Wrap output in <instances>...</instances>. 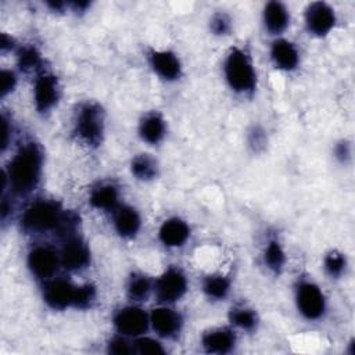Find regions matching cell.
<instances>
[{"instance_id":"cell-1","label":"cell","mask_w":355,"mask_h":355,"mask_svg":"<svg viewBox=\"0 0 355 355\" xmlns=\"http://www.w3.org/2000/svg\"><path fill=\"white\" fill-rule=\"evenodd\" d=\"M42 154L36 145L31 143L23 147L10 164V182L16 192L27 193L35 188L39 181Z\"/></svg>"},{"instance_id":"cell-2","label":"cell","mask_w":355,"mask_h":355,"mask_svg":"<svg viewBox=\"0 0 355 355\" xmlns=\"http://www.w3.org/2000/svg\"><path fill=\"white\" fill-rule=\"evenodd\" d=\"M225 73H226L229 85L234 90L247 92L254 88V84H256L254 71L247 56L243 51L238 49L232 50L226 60Z\"/></svg>"},{"instance_id":"cell-3","label":"cell","mask_w":355,"mask_h":355,"mask_svg":"<svg viewBox=\"0 0 355 355\" xmlns=\"http://www.w3.org/2000/svg\"><path fill=\"white\" fill-rule=\"evenodd\" d=\"M62 217L63 214L56 203L38 201L27 210L23 222L31 230H47L57 229Z\"/></svg>"},{"instance_id":"cell-4","label":"cell","mask_w":355,"mask_h":355,"mask_svg":"<svg viewBox=\"0 0 355 355\" xmlns=\"http://www.w3.org/2000/svg\"><path fill=\"white\" fill-rule=\"evenodd\" d=\"M78 135L89 145H97L103 135V111L93 104L85 106L78 117Z\"/></svg>"},{"instance_id":"cell-5","label":"cell","mask_w":355,"mask_h":355,"mask_svg":"<svg viewBox=\"0 0 355 355\" xmlns=\"http://www.w3.org/2000/svg\"><path fill=\"white\" fill-rule=\"evenodd\" d=\"M297 303L303 315H306L310 319H317L323 314V295L315 284L304 283L300 286L297 294Z\"/></svg>"},{"instance_id":"cell-6","label":"cell","mask_w":355,"mask_h":355,"mask_svg":"<svg viewBox=\"0 0 355 355\" xmlns=\"http://www.w3.org/2000/svg\"><path fill=\"white\" fill-rule=\"evenodd\" d=\"M186 290L185 276L176 269H171L161 276L157 283V295L162 302H175L181 299Z\"/></svg>"},{"instance_id":"cell-7","label":"cell","mask_w":355,"mask_h":355,"mask_svg":"<svg viewBox=\"0 0 355 355\" xmlns=\"http://www.w3.org/2000/svg\"><path fill=\"white\" fill-rule=\"evenodd\" d=\"M115 326L124 334L136 336L147 329V317L139 308H125L115 317Z\"/></svg>"},{"instance_id":"cell-8","label":"cell","mask_w":355,"mask_h":355,"mask_svg":"<svg viewBox=\"0 0 355 355\" xmlns=\"http://www.w3.org/2000/svg\"><path fill=\"white\" fill-rule=\"evenodd\" d=\"M75 289L66 280L51 282L45 290V300L51 308L63 310L74 304Z\"/></svg>"},{"instance_id":"cell-9","label":"cell","mask_w":355,"mask_h":355,"mask_svg":"<svg viewBox=\"0 0 355 355\" xmlns=\"http://www.w3.org/2000/svg\"><path fill=\"white\" fill-rule=\"evenodd\" d=\"M306 19L310 31L317 35H326L334 25V13L328 5L321 2L313 3L307 9Z\"/></svg>"},{"instance_id":"cell-10","label":"cell","mask_w":355,"mask_h":355,"mask_svg":"<svg viewBox=\"0 0 355 355\" xmlns=\"http://www.w3.org/2000/svg\"><path fill=\"white\" fill-rule=\"evenodd\" d=\"M62 262L71 271L84 268L89 262V252L86 246L79 239L70 238L63 249Z\"/></svg>"},{"instance_id":"cell-11","label":"cell","mask_w":355,"mask_h":355,"mask_svg":"<svg viewBox=\"0 0 355 355\" xmlns=\"http://www.w3.org/2000/svg\"><path fill=\"white\" fill-rule=\"evenodd\" d=\"M29 267L35 275L39 278H47L53 275L57 268V257L56 254L46 247H38L29 254Z\"/></svg>"},{"instance_id":"cell-12","label":"cell","mask_w":355,"mask_h":355,"mask_svg":"<svg viewBox=\"0 0 355 355\" xmlns=\"http://www.w3.org/2000/svg\"><path fill=\"white\" fill-rule=\"evenodd\" d=\"M160 238L165 246H182L189 238V228L181 219H169L161 226Z\"/></svg>"},{"instance_id":"cell-13","label":"cell","mask_w":355,"mask_h":355,"mask_svg":"<svg viewBox=\"0 0 355 355\" xmlns=\"http://www.w3.org/2000/svg\"><path fill=\"white\" fill-rule=\"evenodd\" d=\"M35 101L39 111L49 110L57 101V81L51 75H43L38 79L35 88Z\"/></svg>"},{"instance_id":"cell-14","label":"cell","mask_w":355,"mask_h":355,"mask_svg":"<svg viewBox=\"0 0 355 355\" xmlns=\"http://www.w3.org/2000/svg\"><path fill=\"white\" fill-rule=\"evenodd\" d=\"M151 64L154 70L165 79H175L180 75L181 66L178 58L169 51H157L151 56Z\"/></svg>"},{"instance_id":"cell-15","label":"cell","mask_w":355,"mask_h":355,"mask_svg":"<svg viewBox=\"0 0 355 355\" xmlns=\"http://www.w3.org/2000/svg\"><path fill=\"white\" fill-rule=\"evenodd\" d=\"M272 58L283 70H291L299 63L297 50L287 40H278L272 46Z\"/></svg>"},{"instance_id":"cell-16","label":"cell","mask_w":355,"mask_h":355,"mask_svg":"<svg viewBox=\"0 0 355 355\" xmlns=\"http://www.w3.org/2000/svg\"><path fill=\"white\" fill-rule=\"evenodd\" d=\"M153 328L162 336H171L180 329L181 319L173 311L168 308L154 310L151 314Z\"/></svg>"},{"instance_id":"cell-17","label":"cell","mask_w":355,"mask_h":355,"mask_svg":"<svg viewBox=\"0 0 355 355\" xmlns=\"http://www.w3.org/2000/svg\"><path fill=\"white\" fill-rule=\"evenodd\" d=\"M140 226V218L134 208L124 207L115 215V228L121 236H134Z\"/></svg>"},{"instance_id":"cell-18","label":"cell","mask_w":355,"mask_h":355,"mask_svg":"<svg viewBox=\"0 0 355 355\" xmlns=\"http://www.w3.org/2000/svg\"><path fill=\"white\" fill-rule=\"evenodd\" d=\"M203 344L208 352L223 354V352H228L233 347L234 337L229 330H225V329L214 330L204 336Z\"/></svg>"},{"instance_id":"cell-19","label":"cell","mask_w":355,"mask_h":355,"mask_svg":"<svg viewBox=\"0 0 355 355\" xmlns=\"http://www.w3.org/2000/svg\"><path fill=\"white\" fill-rule=\"evenodd\" d=\"M265 24L268 27V29L271 32H280L286 28L289 17H287V12L284 9L283 5L278 3V2H271L267 8H265Z\"/></svg>"},{"instance_id":"cell-20","label":"cell","mask_w":355,"mask_h":355,"mask_svg":"<svg viewBox=\"0 0 355 355\" xmlns=\"http://www.w3.org/2000/svg\"><path fill=\"white\" fill-rule=\"evenodd\" d=\"M140 134L149 143H157L164 135V123L158 115H149L142 123Z\"/></svg>"},{"instance_id":"cell-21","label":"cell","mask_w":355,"mask_h":355,"mask_svg":"<svg viewBox=\"0 0 355 355\" xmlns=\"http://www.w3.org/2000/svg\"><path fill=\"white\" fill-rule=\"evenodd\" d=\"M117 200H118V195H117L115 188L108 186V185L97 188L92 193V197H90V203L96 208H103V210L112 208L117 204Z\"/></svg>"},{"instance_id":"cell-22","label":"cell","mask_w":355,"mask_h":355,"mask_svg":"<svg viewBox=\"0 0 355 355\" xmlns=\"http://www.w3.org/2000/svg\"><path fill=\"white\" fill-rule=\"evenodd\" d=\"M132 171L139 178V180H151L157 173V165L153 158L143 154L134 160Z\"/></svg>"},{"instance_id":"cell-23","label":"cell","mask_w":355,"mask_h":355,"mask_svg":"<svg viewBox=\"0 0 355 355\" xmlns=\"http://www.w3.org/2000/svg\"><path fill=\"white\" fill-rule=\"evenodd\" d=\"M204 290L210 297L222 299L225 297L229 290V283L222 276H210L204 283Z\"/></svg>"},{"instance_id":"cell-24","label":"cell","mask_w":355,"mask_h":355,"mask_svg":"<svg viewBox=\"0 0 355 355\" xmlns=\"http://www.w3.org/2000/svg\"><path fill=\"white\" fill-rule=\"evenodd\" d=\"M39 64H40V57L35 49L27 47L20 53V67L24 71L36 70Z\"/></svg>"},{"instance_id":"cell-25","label":"cell","mask_w":355,"mask_h":355,"mask_svg":"<svg viewBox=\"0 0 355 355\" xmlns=\"http://www.w3.org/2000/svg\"><path fill=\"white\" fill-rule=\"evenodd\" d=\"M150 291V282L145 276H135L130 283V294L134 299H145Z\"/></svg>"},{"instance_id":"cell-26","label":"cell","mask_w":355,"mask_h":355,"mask_svg":"<svg viewBox=\"0 0 355 355\" xmlns=\"http://www.w3.org/2000/svg\"><path fill=\"white\" fill-rule=\"evenodd\" d=\"M95 299V289L89 284L77 287L75 289V295H74V306L79 308H86L90 306V303Z\"/></svg>"},{"instance_id":"cell-27","label":"cell","mask_w":355,"mask_h":355,"mask_svg":"<svg viewBox=\"0 0 355 355\" xmlns=\"http://www.w3.org/2000/svg\"><path fill=\"white\" fill-rule=\"evenodd\" d=\"M267 262L272 269H280L284 262V253L278 243H271L267 250Z\"/></svg>"},{"instance_id":"cell-28","label":"cell","mask_w":355,"mask_h":355,"mask_svg":"<svg viewBox=\"0 0 355 355\" xmlns=\"http://www.w3.org/2000/svg\"><path fill=\"white\" fill-rule=\"evenodd\" d=\"M232 321L243 329H253L256 326V315L249 310H234Z\"/></svg>"},{"instance_id":"cell-29","label":"cell","mask_w":355,"mask_h":355,"mask_svg":"<svg viewBox=\"0 0 355 355\" xmlns=\"http://www.w3.org/2000/svg\"><path fill=\"white\" fill-rule=\"evenodd\" d=\"M344 265H345V260L344 257L340 254V253H330L328 257H326V261H325V267H326V271L332 275V276H337L343 272L344 269Z\"/></svg>"},{"instance_id":"cell-30","label":"cell","mask_w":355,"mask_h":355,"mask_svg":"<svg viewBox=\"0 0 355 355\" xmlns=\"http://www.w3.org/2000/svg\"><path fill=\"white\" fill-rule=\"evenodd\" d=\"M136 352L139 354H162L161 344L153 339H140L135 343Z\"/></svg>"},{"instance_id":"cell-31","label":"cell","mask_w":355,"mask_h":355,"mask_svg":"<svg viewBox=\"0 0 355 355\" xmlns=\"http://www.w3.org/2000/svg\"><path fill=\"white\" fill-rule=\"evenodd\" d=\"M108 351H110L111 354H115V355L131 354V348L128 347L127 341L123 340V339H114V340L110 343Z\"/></svg>"},{"instance_id":"cell-32","label":"cell","mask_w":355,"mask_h":355,"mask_svg":"<svg viewBox=\"0 0 355 355\" xmlns=\"http://www.w3.org/2000/svg\"><path fill=\"white\" fill-rule=\"evenodd\" d=\"M16 85L14 74L10 71H2V96H6L10 90H13Z\"/></svg>"},{"instance_id":"cell-33","label":"cell","mask_w":355,"mask_h":355,"mask_svg":"<svg viewBox=\"0 0 355 355\" xmlns=\"http://www.w3.org/2000/svg\"><path fill=\"white\" fill-rule=\"evenodd\" d=\"M229 28V24H228V20L223 17V16H218L212 20V31L218 35H222L228 31Z\"/></svg>"},{"instance_id":"cell-34","label":"cell","mask_w":355,"mask_h":355,"mask_svg":"<svg viewBox=\"0 0 355 355\" xmlns=\"http://www.w3.org/2000/svg\"><path fill=\"white\" fill-rule=\"evenodd\" d=\"M2 125H3V134H2V146L3 147H6L8 146V136H9V128H8V123H6V120L3 118V121H2Z\"/></svg>"},{"instance_id":"cell-35","label":"cell","mask_w":355,"mask_h":355,"mask_svg":"<svg viewBox=\"0 0 355 355\" xmlns=\"http://www.w3.org/2000/svg\"><path fill=\"white\" fill-rule=\"evenodd\" d=\"M348 154H350V153H348V150H347V145H341V146L339 147V150H337V156L345 158V157H348Z\"/></svg>"}]
</instances>
